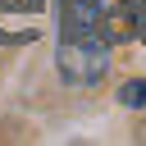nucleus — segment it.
Listing matches in <instances>:
<instances>
[{
  "label": "nucleus",
  "instance_id": "f257e3e1",
  "mask_svg": "<svg viewBox=\"0 0 146 146\" xmlns=\"http://www.w3.org/2000/svg\"><path fill=\"white\" fill-rule=\"evenodd\" d=\"M110 68V36L100 0H59V78L68 87H96Z\"/></svg>",
  "mask_w": 146,
  "mask_h": 146
},
{
  "label": "nucleus",
  "instance_id": "f03ea898",
  "mask_svg": "<svg viewBox=\"0 0 146 146\" xmlns=\"http://www.w3.org/2000/svg\"><path fill=\"white\" fill-rule=\"evenodd\" d=\"M110 41H146V0H100Z\"/></svg>",
  "mask_w": 146,
  "mask_h": 146
},
{
  "label": "nucleus",
  "instance_id": "7ed1b4c3",
  "mask_svg": "<svg viewBox=\"0 0 146 146\" xmlns=\"http://www.w3.org/2000/svg\"><path fill=\"white\" fill-rule=\"evenodd\" d=\"M41 18V0H0V36L5 41H32Z\"/></svg>",
  "mask_w": 146,
  "mask_h": 146
},
{
  "label": "nucleus",
  "instance_id": "20e7f679",
  "mask_svg": "<svg viewBox=\"0 0 146 146\" xmlns=\"http://www.w3.org/2000/svg\"><path fill=\"white\" fill-rule=\"evenodd\" d=\"M119 100H123L128 110H146V78H137V82H123V87H119Z\"/></svg>",
  "mask_w": 146,
  "mask_h": 146
}]
</instances>
